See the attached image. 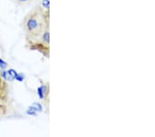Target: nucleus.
Masks as SVG:
<instances>
[{
	"mask_svg": "<svg viewBox=\"0 0 155 137\" xmlns=\"http://www.w3.org/2000/svg\"><path fill=\"white\" fill-rule=\"evenodd\" d=\"M22 25L28 40H35L50 28V15L37 5L26 14Z\"/></svg>",
	"mask_w": 155,
	"mask_h": 137,
	"instance_id": "1",
	"label": "nucleus"
},
{
	"mask_svg": "<svg viewBox=\"0 0 155 137\" xmlns=\"http://www.w3.org/2000/svg\"><path fill=\"white\" fill-rule=\"evenodd\" d=\"M32 44V49H35L44 55L47 58L50 57V28L35 40L29 41Z\"/></svg>",
	"mask_w": 155,
	"mask_h": 137,
	"instance_id": "2",
	"label": "nucleus"
},
{
	"mask_svg": "<svg viewBox=\"0 0 155 137\" xmlns=\"http://www.w3.org/2000/svg\"><path fill=\"white\" fill-rule=\"evenodd\" d=\"M49 84L47 83L43 84L38 89V95L40 97V98L43 100L44 102H46L47 104H48L49 102Z\"/></svg>",
	"mask_w": 155,
	"mask_h": 137,
	"instance_id": "3",
	"label": "nucleus"
},
{
	"mask_svg": "<svg viewBox=\"0 0 155 137\" xmlns=\"http://www.w3.org/2000/svg\"><path fill=\"white\" fill-rule=\"evenodd\" d=\"M8 95V85L5 80L0 76V101H5Z\"/></svg>",
	"mask_w": 155,
	"mask_h": 137,
	"instance_id": "4",
	"label": "nucleus"
},
{
	"mask_svg": "<svg viewBox=\"0 0 155 137\" xmlns=\"http://www.w3.org/2000/svg\"><path fill=\"white\" fill-rule=\"evenodd\" d=\"M12 1L15 4L20 5V6H26V5H29L38 2L39 0H12Z\"/></svg>",
	"mask_w": 155,
	"mask_h": 137,
	"instance_id": "5",
	"label": "nucleus"
},
{
	"mask_svg": "<svg viewBox=\"0 0 155 137\" xmlns=\"http://www.w3.org/2000/svg\"><path fill=\"white\" fill-rule=\"evenodd\" d=\"M7 109L8 108H7L6 104H5V102L0 101V118L3 116L4 114H6Z\"/></svg>",
	"mask_w": 155,
	"mask_h": 137,
	"instance_id": "6",
	"label": "nucleus"
}]
</instances>
